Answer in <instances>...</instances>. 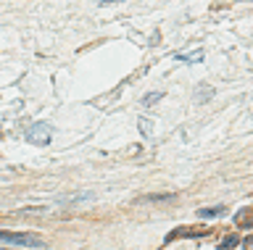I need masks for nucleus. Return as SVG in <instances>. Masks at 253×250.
I'll list each match as a JSON object with an SVG mask.
<instances>
[{
    "mask_svg": "<svg viewBox=\"0 0 253 250\" xmlns=\"http://www.w3.org/2000/svg\"><path fill=\"white\" fill-rule=\"evenodd\" d=\"M245 248H253V237H245Z\"/></svg>",
    "mask_w": 253,
    "mask_h": 250,
    "instance_id": "nucleus-8",
    "label": "nucleus"
},
{
    "mask_svg": "<svg viewBox=\"0 0 253 250\" xmlns=\"http://www.w3.org/2000/svg\"><path fill=\"white\" fill-rule=\"evenodd\" d=\"M158 98H161V92H150V95H145V100H142V103H145V106H153Z\"/></svg>",
    "mask_w": 253,
    "mask_h": 250,
    "instance_id": "nucleus-7",
    "label": "nucleus"
},
{
    "mask_svg": "<svg viewBox=\"0 0 253 250\" xmlns=\"http://www.w3.org/2000/svg\"><path fill=\"white\" fill-rule=\"evenodd\" d=\"M237 242H240V237H237V234H229V237H224L219 242V250H232Z\"/></svg>",
    "mask_w": 253,
    "mask_h": 250,
    "instance_id": "nucleus-5",
    "label": "nucleus"
},
{
    "mask_svg": "<svg viewBox=\"0 0 253 250\" xmlns=\"http://www.w3.org/2000/svg\"><path fill=\"white\" fill-rule=\"evenodd\" d=\"M201 58H203V50H195L193 56H182V53H177V56H174V61H187V64H198Z\"/></svg>",
    "mask_w": 253,
    "mask_h": 250,
    "instance_id": "nucleus-6",
    "label": "nucleus"
},
{
    "mask_svg": "<svg viewBox=\"0 0 253 250\" xmlns=\"http://www.w3.org/2000/svg\"><path fill=\"white\" fill-rule=\"evenodd\" d=\"M224 214V206H216V208H198V218H213V216H221Z\"/></svg>",
    "mask_w": 253,
    "mask_h": 250,
    "instance_id": "nucleus-4",
    "label": "nucleus"
},
{
    "mask_svg": "<svg viewBox=\"0 0 253 250\" xmlns=\"http://www.w3.org/2000/svg\"><path fill=\"white\" fill-rule=\"evenodd\" d=\"M27 143H35V145H47L50 143V137H53V127L50 124H45V121H37V124H32V127L27 129Z\"/></svg>",
    "mask_w": 253,
    "mask_h": 250,
    "instance_id": "nucleus-2",
    "label": "nucleus"
},
{
    "mask_svg": "<svg viewBox=\"0 0 253 250\" xmlns=\"http://www.w3.org/2000/svg\"><path fill=\"white\" fill-rule=\"evenodd\" d=\"M95 192H74V195H63L58 198V206H66V203H79V200H92Z\"/></svg>",
    "mask_w": 253,
    "mask_h": 250,
    "instance_id": "nucleus-3",
    "label": "nucleus"
},
{
    "mask_svg": "<svg viewBox=\"0 0 253 250\" xmlns=\"http://www.w3.org/2000/svg\"><path fill=\"white\" fill-rule=\"evenodd\" d=\"M3 237V245L8 250V245H16V248H42V240L37 237V234H24V232H3L0 234Z\"/></svg>",
    "mask_w": 253,
    "mask_h": 250,
    "instance_id": "nucleus-1",
    "label": "nucleus"
}]
</instances>
